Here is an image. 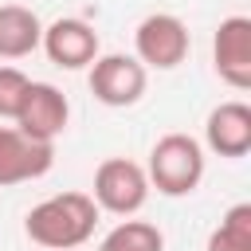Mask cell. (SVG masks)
Listing matches in <instances>:
<instances>
[{
  "label": "cell",
  "mask_w": 251,
  "mask_h": 251,
  "mask_svg": "<svg viewBox=\"0 0 251 251\" xmlns=\"http://www.w3.org/2000/svg\"><path fill=\"white\" fill-rule=\"evenodd\" d=\"M98 227V204L90 192H55L24 216V235L43 251H75Z\"/></svg>",
  "instance_id": "cell-1"
},
{
  "label": "cell",
  "mask_w": 251,
  "mask_h": 251,
  "mask_svg": "<svg viewBox=\"0 0 251 251\" xmlns=\"http://www.w3.org/2000/svg\"><path fill=\"white\" fill-rule=\"evenodd\" d=\"M43 55L55 63V67H63V71H82V67H90L98 55H102V43H98V31L86 24V20H78V16H59V20H51L47 27H43Z\"/></svg>",
  "instance_id": "cell-6"
},
{
  "label": "cell",
  "mask_w": 251,
  "mask_h": 251,
  "mask_svg": "<svg viewBox=\"0 0 251 251\" xmlns=\"http://www.w3.org/2000/svg\"><path fill=\"white\" fill-rule=\"evenodd\" d=\"M55 165V145L20 133L16 126H0V188L39 180Z\"/></svg>",
  "instance_id": "cell-7"
},
{
  "label": "cell",
  "mask_w": 251,
  "mask_h": 251,
  "mask_svg": "<svg viewBox=\"0 0 251 251\" xmlns=\"http://www.w3.org/2000/svg\"><path fill=\"white\" fill-rule=\"evenodd\" d=\"M43 43V24L24 4L0 8V59H24Z\"/></svg>",
  "instance_id": "cell-11"
},
{
  "label": "cell",
  "mask_w": 251,
  "mask_h": 251,
  "mask_svg": "<svg viewBox=\"0 0 251 251\" xmlns=\"http://www.w3.org/2000/svg\"><path fill=\"white\" fill-rule=\"evenodd\" d=\"M98 251H165V235H161L157 224L129 216V220H118V224L102 235Z\"/></svg>",
  "instance_id": "cell-12"
},
{
  "label": "cell",
  "mask_w": 251,
  "mask_h": 251,
  "mask_svg": "<svg viewBox=\"0 0 251 251\" xmlns=\"http://www.w3.org/2000/svg\"><path fill=\"white\" fill-rule=\"evenodd\" d=\"M86 82H90V94L110 106V110H126V106H137L145 86H149V71L133 59V55H122V51H110V55H98L90 67H86Z\"/></svg>",
  "instance_id": "cell-5"
},
{
  "label": "cell",
  "mask_w": 251,
  "mask_h": 251,
  "mask_svg": "<svg viewBox=\"0 0 251 251\" xmlns=\"http://www.w3.org/2000/svg\"><path fill=\"white\" fill-rule=\"evenodd\" d=\"M204 145L216 153V157H247L251 153V106L231 98V102H220L208 122H204Z\"/></svg>",
  "instance_id": "cell-10"
},
{
  "label": "cell",
  "mask_w": 251,
  "mask_h": 251,
  "mask_svg": "<svg viewBox=\"0 0 251 251\" xmlns=\"http://www.w3.org/2000/svg\"><path fill=\"white\" fill-rule=\"evenodd\" d=\"M71 122V102L59 86L51 82H31L24 102H20V114H16V129L35 137V141H47L55 145V137L67 129Z\"/></svg>",
  "instance_id": "cell-8"
},
{
  "label": "cell",
  "mask_w": 251,
  "mask_h": 251,
  "mask_svg": "<svg viewBox=\"0 0 251 251\" xmlns=\"http://www.w3.org/2000/svg\"><path fill=\"white\" fill-rule=\"evenodd\" d=\"M208 251H251V204L239 200L208 235Z\"/></svg>",
  "instance_id": "cell-13"
},
{
  "label": "cell",
  "mask_w": 251,
  "mask_h": 251,
  "mask_svg": "<svg viewBox=\"0 0 251 251\" xmlns=\"http://www.w3.org/2000/svg\"><path fill=\"white\" fill-rule=\"evenodd\" d=\"M27 86H31V78H27L20 67H0V118L16 122V114H20V102H24Z\"/></svg>",
  "instance_id": "cell-14"
},
{
  "label": "cell",
  "mask_w": 251,
  "mask_h": 251,
  "mask_svg": "<svg viewBox=\"0 0 251 251\" xmlns=\"http://www.w3.org/2000/svg\"><path fill=\"white\" fill-rule=\"evenodd\" d=\"M149 188H157L161 196H188L200 188L204 180V145L192 133H165L153 141L149 149V165H145Z\"/></svg>",
  "instance_id": "cell-2"
},
{
  "label": "cell",
  "mask_w": 251,
  "mask_h": 251,
  "mask_svg": "<svg viewBox=\"0 0 251 251\" xmlns=\"http://www.w3.org/2000/svg\"><path fill=\"white\" fill-rule=\"evenodd\" d=\"M188 51H192L188 24L173 12H149L133 27V59L145 71H173L188 59Z\"/></svg>",
  "instance_id": "cell-4"
},
{
  "label": "cell",
  "mask_w": 251,
  "mask_h": 251,
  "mask_svg": "<svg viewBox=\"0 0 251 251\" xmlns=\"http://www.w3.org/2000/svg\"><path fill=\"white\" fill-rule=\"evenodd\" d=\"M212 63L231 90H251V20L247 16L220 20L212 35Z\"/></svg>",
  "instance_id": "cell-9"
},
{
  "label": "cell",
  "mask_w": 251,
  "mask_h": 251,
  "mask_svg": "<svg viewBox=\"0 0 251 251\" xmlns=\"http://www.w3.org/2000/svg\"><path fill=\"white\" fill-rule=\"evenodd\" d=\"M149 176H145V165L129 161V157H106L98 169H94V192L90 200L98 204V212H110V216H137L149 200Z\"/></svg>",
  "instance_id": "cell-3"
}]
</instances>
